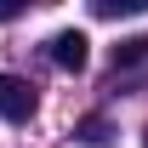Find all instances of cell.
<instances>
[{"label": "cell", "instance_id": "52a82bcc", "mask_svg": "<svg viewBox=\"0 0 148 148\" xmlns=\"http://www.w3.org/2000/svg\"><path fill=\"white\" fill-rule=\"evenodd\" d=\"M143 148H148V125H143Z\"/></svg>", "mask_w": 148, "mask_h": 148}, {"label": "cell", "instance_id": "6da1fadb", "mask_svg": "<svg viewBox=\"0 0 148 148\" xmlns=\"http://www.w3.org/2000/svg\"><path fill=\"white\" fill-rule=\"evenodd\" d=\"M40 108V97H34V86H29V80H23V74H0V114H6V120H29V114Z\"/></svg>", "mask_w": 148, "mask_h": 148}, {"label": "cell", "instance_id": "277c9868", "mask_svg": "<svg viewBox=\"0 0 148 148\" xmlns=\"http://www.w3.org/2000/svg\"><path fill=\"white\" fill-rule=\"evenodd\" d=\"M148 0H91V12L97 17H120V12H143Z\"/></svg>", "mask_w": 148, "mask_h": 148}, {"label": "cell", "instance_id": "5b68a950", "mask_svg": "<svg viewBox=\"0 0 148 148\" xmlns=\"http://www.w3.org/2000/svg\"><path fill=\"white\" fill-rule=\"evenodd\" d=\"M80 137H86L91 148H103V143H108V120H86V125H80Z\"/></svg>", "mask_w": 148, "mask_h": 148}, {"label": "cell", "instance_id": "3957f363", "mask_svg": "<svg viewBox=\"0 0 148 148\" xmlns=\"http://www.w3.org/2000/svg\"><path fill=\"white\" fill-rule=\"evenodd\" d=\"M143 57H148V34H131V40L114 46V69H131V63H143Z\"/></svg>", "mask_w": 148, "mask_h": 148}, {"label": "cell", "instance_id": "8992f818", "mask_svg": "<svg viewBox=\"0 0 148 148\" xmlns=\"http://www.w3.org/2000/svg\"><path fill=\"white\" fill-rule=\"evenodd\" d=\"M17 12H23V6H12V0H0V23H12Z\"/></svg>", "mask_w": 148, "mask_h": 148}, {"label": "cell", "instance_id": "7a4b0ae2", "mask_svg": "<svg viewBox=\"0 0 148 148\" xmlns=\"http://www.w3.org/2000/svg\"><path fill=\"white\" fill-rule=\"evenodd\" d=\"M46 57H51L57 69L80 74V69H86V34H80V29H63V34H51V46H46Z\"/></svg>", "mask_w": 148, "mask_h": 148}]
</instances>
